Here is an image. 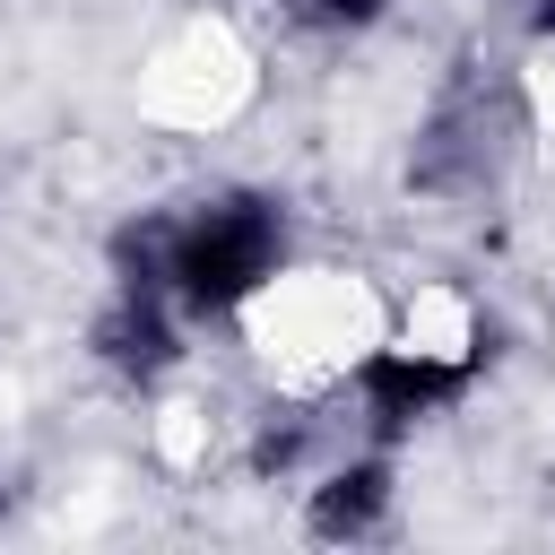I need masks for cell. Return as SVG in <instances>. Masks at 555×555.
<instances>
[{
    "instance_id": "cell-3",
    "label": "cell",
    "mask_w": 555,
    "mask_h": 555,
    "mask_svg": "<svg viewBox=\"0 0 555 555\" xmlns=\"http://www.w3.org/2000/svg\"><path fill=\"white\" fill-rule=\"evenodd\" d=\"M486 330L468 338H373L347 373H338V408H356V442L399 451L408 434H425L434 416H451L477 382H486Z\"/></svg>"
},
{
    "instance_id": "cell-2",
    "label": "cell",
    "mask_w": 555,
    "mask_h": 555,
    "mask_svg": "<svg viewBox=\"0 0 555 555\" xmlns=\"http://www.w3.org/2000/svg\"><path fill=\"white\" fill-rule=\"evenodd\" d=\"M295 260V217L278 191L225 182L182 208H165V286L191 321H234L251 312Z\"/></svg>"
},
{
    "instance_id": "cell-5",
    "label": "cell",
    "mask_w": 555,
    "mask_h": 555,
    "mask_svg": "<svg viewBox=\"0 0 555 555\" xmlns=\"http://www.w3.org/2000/svg\"><path fill=\"white\" fill-rule=\"evenodd\" d=\"M182 330H191V312H182L173 295H147V286H104V312H95L87 347H95V364H104L113 382L156 390V382H173V373H182Z\"/></svg>"
},
{
    "instance_id": "cell-7",
    "label": "cell",
    "mask_w": 555,
    "mask_h": 555,
    "mask_svg": "<svg viewBox=\"0 0 555 555\" xmlns=\"http://www.w3.org/2000/svg\"><path fill=\"white\" fill-rule=\"evenodd\" d=\"M529 35H538V43H555V0H529Z\"/></svg>"
},
{
    "instance_id": "cell-6",
    "label": "cell",
    "mask_w": 555,
    "mask_h": 555,
    "mask_svg": "<svg viewBox=\"0 0 555 555\" xmlns=\"http://www.w3.org/2000/svg\"><path fill=\"white\" fill-rule=\"evenodd\" d=\"M295 26H312V35H364V26H382L399 0H278Z\"/></svg>"
},
{
    "instance_id": "cell-1",
    "label": "cell",
    "mask_w": 555,
    "mask_h": 555,
    "mask_svg": "<svg viewBox=\"0 0 555 555\" xmlns=\"http://www.w3.org/2000/svg\"><path fill=\"white\" fill-rule=\"evenodd\" d=\"M529 139H538V113H529L520 69L494 61V52H468V61L442 69V87H434L425 113H416L408 191H416V199H442V208L494 199V191L529 165Z\"/></svg>"
},
{
    "instance_id": "cell-4",
    "label": "cell",
    "mask_w": 555,
    "mask_h": 555,
    "mask_svg": "<svg viewBox=\"0 0 555 555\" xmlns=\"http://www.w3.org/2000/svg\"><path fill=\"white\" fill-rule=\"evenodd\" d=\"M390 529H399V451L356 442V451H330L304 477V538H321V546H373Z\"/></svg>"
}]
</instances>
